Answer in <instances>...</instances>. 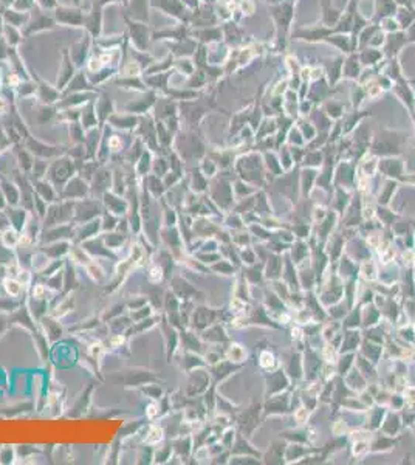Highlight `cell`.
Segmentation results:
<instances>
[{"instance_id":"3","label":"cell","mask_w":415,"mask_h":465,"mask_svg":"<svg viewBox=\"0 0 415 465\" xmlns=\"http://www.w3.org/2000/svg\"><path fill=\"white\" fill-rule=\"evenodd\" d=\"M104 211L102 202L95 197H87L82 200L75 202V215H73V224L79 225L88 221H93L96 217H101Z\"/></svg>"},{"instance_id":"8","label":"cell","mask_w":415,"mask_h":465,"mask_svg":"<svg viewBox=\"0 0 415 465\" xmlns=\"http://www.w3.org/2000/svg\"><path fill=\"white\" fill-rule=\"evenodd\" d=\"M101 202H102V206L106 211L118 215V217H123V215H127V211H129V200L124 199V196H120L113 191H107L102 197H101Z\"/></svg>"},{"instance_id":"51","label":"cell","mask_w":415,"mask_h":465,"mask_svg":"<svg viewBox=\"0 0 415 465\" xmlns=\"http://www.w3.org/2000/svg\"><path fill=\"white\" fill-rule=\"evenodd\" d=\"M17 281L23 286V287H28L29 284H31V279H33V274H31V271H29L28 268H25V267H22L20 268V271H19V274H17Z\"/></svg>"},{"instance_id":"48","label":"cell","mask_w":415,"mask_h":465,"mask_svg":"<svg viewBox=\"0 0 415 465\" xmlns=\"http://www.w3.org/2000/svg\"><path fill=\"white\" fill-rule=\"evenodd\" d=\"M167 172V163L164 159H154L152 162V174L158 175V177H164V174Z\"/></svg>"},{"instance_id":"52","label":"cell","mask_w":415,"mask_h":465,"mask_svg":"<svg viewBox=\"0 0 415 465\" xmlns=\"http://www.w3.org/2000/svg\"><path fill=\"white\" fill-rule=\"evenodd\" d=\"M107 146H109V149L110 150H113V152H118L121 149V138H118L116 135H113V137H110L109 138V143H107Z\"/></svg>"},{"instance_id":"25","label":"cell","mask_w":415,"mask_h":465,"mask_svg":"<svg viewBox=\"0 0 415 465\" xmlns=\"http://www.w3.org/2000/svg\"><path fill=\"white\" fill-rule=\"evenodd\" d=\"M78 286V277L73 268V262L67 258L65 265H64V295L72 293Z\"/></svg>"},{"instance_id":"31","label":"cell","mask_w":415,"mask_h":465,"mask_svg":"<svg viewBox=\"0 0 415 465\" xmlns=\"http://www.w3.org/2000/svg\"><path fill=\"white\" fill-rule=\"evenodd\" d=\"M50 261H51V259H50V258L41 250V248H39L38 252H33V255H31V262H29V267H31L36 273H41V271L50 264Z\"/></svg>"},{"instance_id":"27","label":"cell","mask_w":415,"mask_h":465,"mask_svg":"<svg viewBox=\"0 0 415 465\" xmlns=\"http://www.w3.org/2000/svg\"><path fill=\"white\" fill-rule=\"evenodd\" d=\"M2 286H4V290H5L7 296L16 298V299H19V298L23 295L25 289H26V287H23V286L17 281L16 277H7L5 281H2Z\"/></svg>"},{"instance_id":"32","label":"cell","mask_w":415,"mask_h":465,"mask_svg":"<svg viewBox=\"0 0 415 465\" xmlns=\"http://www.w3.org/2000/svg\"><path fill=\"white\" fill-rule=\"evenodd\" d=\"M118 222H120V217L109 212V211H102L101 214V230L102 233H109V231H115L118 227Z\"/></svg>"},{"instance_id":"33","label":"cell","mask_w":415,"mask_h":465,"mask_svg":"<svg viewBox=\"0 0 415 465\" xmlns=\"http://www.w3.org/2000/svg\"><path fill=\"white\" fill-rule=\"evenodd\" d=\"M154 315H155V308H154L151 304H146L144 307H140V308H136V310H132V312H129V317L132 318L133 323L143 321V320L151 318V317H154Z\"/></svg>"},{"instance_id":"18","label":"cell","mask_w":415,"mask_h":465,"mask_svg":"<svg viewBox=\"0 0 415 465\" xmlns=\"http://www.w3.org/2000/svg\"><path fill=\"white\" fill-rule=\"evenodd\" d=\"M102 239H104V243L110 248L112 252H118L120 248L124 246V243L127 242V234L126 233H121V231H109V233H101Z\"/></svg>"},{"instance_id":"38","label":"cell","mask_w":415,"mask_h":465,"mask_svg":"<svg viewBox=\"0 0 415 465\" xmlns=\"http://www.w3.org/2000/svg\"><path fill=\"white\" fill-rule=\"evenodd\" d=\"M48 206H50V203H47L42 197H39L34 193V197H33V211L31 212H34V215L38 217V219H41V221L44 219L45 214H47Z\"/></svg>"},{"instance_id":"26","label":"cell","mask_w":415,"mask_h":465,"mask_svg":"<svg viewBox=\"0 0 415 465\" xmlns=\"http://www.w3.org/2000/svg\"><path fill=\"white\" fill-rule=\"evenodd\" d=\"M158 321H160V318H158L157 315H154V317L146 318V320H143V321L132 323V326H130V327L127 329V332H126V336L129 338V336H132V335L143 333V332H146V330H149V329H152Z\"/></svg>"},{"instance_id":"22","label":"cell","mask_w":415,"mask_h":465,"mask_svg":"<svg viewBox=\"0 0 415 465\" xmlns=\"http://www.w3.org/2000/svg\"><path fill=\"white\" fill-rule=\"evenodd\" d=\"M152 162H154V159H152V153H151V150H144L143 153H141V157L138 159V162L135 163V172H136V175L138 177H146V175H149L151 172H152Z\"/></svg>"},{"instance_id":"42","label":"cell","mask_w":415,"mask_h":465,"mask_svg":"<svg viewBox=\"0 0 415 465\" xmlns=\"http://www.w3.org/2000/svg\"><path fill=\"white\" fill-rule=\"evenodd\" d=\"M127 307H126V302H121V304H115L110 310H107V312L102 315V321L104 323H107V321H110V320H113V318H116V317H120V315H123L124 314V310H126Z\"/></svg>"},{"instance_id":"49","label":"cell","mask_w":415,"mask_h":465,"mask_svg":"<svg viewBox=\"0 0 415 465\" xmlns=\"http://www.w3.org/2000/svg\"><path fill=\"white\" fill-rule=\"evenodd\" d=\"M70 135H72V140H73L76 144H82V143L85 141V137H84V128H82V126H78L76 122H73V124H72Z\"/></svg>"},{"instance_id":"41","label":"cell","mask_w":415,"mask_h":465,"mask_svg":"<svg viewBox=\"0 0 415 465\" xmlns=\"http://www.w3.org/2000/svg\"><path fill=\"white\" fill-rule=\"evenodd\" d=\"M146 304H149V298L144 296V295L130 296V298L126 301V307H127L129 312H132V310H136V308H140V307H144Z\"/></svg>"},{"instance_id":"37","label":"cell","mask_w":415,"mask_h":465,"mask_svg":"<svg viewBox=\"0 0 415 465\" xmlns=\"http://www.w3.org/2000/svg\"><path fill=\"white\" fill-rule=\"evenodd\" d=\"M16 459H17L16 447H11V445L0 447V463H2V465H11V463L16 462Z\"/></svg>"},{"instance_id":"12","label":"cell","mask_w":415,"mask_h":465,"mask_svg":"<svg viewBox=\"0 0 415 465\" xmlns=\"http://www.w3.org/2000/svg\"><path fill=\"white\" fill-rule=\"evenodd\" d=\"M72 245H73L72 240H56V242L44 243L39 248L50 259H65L68 258Z\"/></svg>"},{"instance_id":"16","label":"cell","mask_w":415,"mask_h":465,"mask_svg":"<svg viewBox=\"0 0 415 465\" xmlns=\"http://www.w3.org/2000/svg\"><path fill=\"white\" fill-rule=\"evenodd\" d=\"M0 191L4 193L8 206H19L22 196H20V188L17 183H13L10 180H2L0 181Z\"/></svg>"},{"instance_id":"46","label":"cell","mask_w":415,"mask_h":465,"mask_svg":"<svg viewBox=\"0 0 415 465\" xmlns=\"http://www.w3.org/2000/svg\"><path fill=\"white\" fill-rule=\"evenodd\" d=\"M96 126V115L92 112V109H88L82 113V128L84 129H93Z\"/></svg>"},{"instance_id":"24","label":"cell","mask_w":415,"mask_h":465,"mask_svg":"<svg viewBox=\"0 0 415 465\" xmlns=\"http://www.w3.org/2000/svg\"><path fill=\"white\" fill-rule=\"evenodd\" d=\"M160 234H161V240L172 252L177 250V246L182 243L180 234H179V231H177L175 227H164L163 230H160Z\"/></svg>"},{"instance_id":"1","label":"cell","mask_w":415,"mask_h":465,"mask_svg":"<svg viewBox=\"0 0 415 465\" xmlns=\"http://www.w3.org/2000/svg\"><path fill=\"white\" fill-rule=\"evenodd\" d=\"M76 174H78L76 163L68 157H62V159H57L56 162H53L48 166L45 178L59 191V194H61L62 188L67 184V181L70 178H73Z\"/></svg>"},{"instance_id":"5","label":"cell","mask_w":415,"mask_h":465,"mask_svg":"<svg viewBox=\"0 0 415 465\" xmlns=\"http://www.w3.org/2000/svg\"><path fill=\"white\" fill-rule=\"evenodd\" d=\"M112 181H113V174L107 168H98L95 175L90 180V197L99 199L112 190Z\"/></svg>"},{"instance_id":"15","label":"cell","mask_w":415,"mask_h":465,"mask_svg":"<svg viewBox=\"0 0 415 465\" xmlns=\"http://www.w3.org/2000/svg\"><path fill=\"white\" fill-rule=\"evenodd\" d=\"M141 184L147 190V193H149V194H151L154 199H157V200L163 199V196H164V193H166V188H164V184H163L161 177H158V175H155V174H149V175L143 177Z\"/></svg>"},{"instance_id":"53","label":"cell","mask_w":415,"mask_h":465,"mask_svg":"<svg viewBox=\"0 0 415 465\" xmlns=\"http://www.w3.org/2000/svg\"><path fill=\"white\" fill-rule=\"evenodd\" d=\"M8 277V267L7 264H0V281H5Z\"/></svg>"},{"instance_id":"54","label":"cell","mask_w":415,"mask_h":465,"mask_svg":"<svg viewBox=\"0 0 415 465\" xmlns=\"http://www.w3.org/2000/svg\"><path fill=\"white\" fill-rule=\"evenodd\" d=\"M8 206V203H7V199H5V196H4V193L0 191V211H4L5 208Z\"/></svg>"},{"instance_id":"13","label":"cell","mask_w":415,"mask_h":465,"mask_svg":"<svg viewBox=\"0 0 415 465\" xmlns=\"http://www.w3.org/2000/svg\"><path fill=\"white\" fill-rule=\"evenodd\" d=\"M33 190L34 193L42 197L47 203H54L57 202L59 199V191L54 188V186L47 180V178H39V180H34L33 181Z\"/></svg>"},{"instance_id":"50","label":"cell","mask_w":415,"mask_h":465,"mask_svg":"<svg viewBox=\"0 0 415 465\" xmlns=\"http://www.w3.org/2000/svg\"><path fill=\"white\" fill-rule=\"evenodd\" d=\"M98 321L96 318H92V320H87V321H82L81 324H78L73 330L78 332V333H84V332H88V330H93L96 326H98Z\"/></svg>"},{"instance_id":"17","label":"cell","mask_w":415,"mask_h":465,"mask_svg":"<svg viewBox=\"0 0 415 465\" xmlns=\"http://www.w3.org/2000/svg\"><path fill=\"white\" fill-rule=\"evenodd\" d=\"M73 308H75V295H73V292L72 293H65V298H62L61 301H59L54 307H53V310H51V314L50 315H53V317H56V318H64V317H67L68 314H72L73 312Z\"/></svg>"},{"instance_id":"40","label":"cell","mask_w":415,"mask_h":465,"mask_svg":"<svg viewBox=\"0 0 415 465\" xmlns=\"http://www.w3.org/2000/svg\"><path fill=\"white\" fill-rule=\"evenodd\" d=\"M19 165H20V169L23 172H29L33 171V165H34V159L31 157V152H26V150H20L19 152Z\"/></svg>"},{"instance_id":"21","label":"cell","mask_w":415,"mask_h":465,"mask_svg":"<svg viewBox=\"0 0 415 465\" xmlns=\"http://www.w3.org/2000/svg\"><path fill=\"white\" fill-rule=\"evenodd\" d=\"M0 242L8 250H16L20 243V231H17L13 227L5 228L4 231H0Z\"/></svg>"},{"instance_id":"36","label":"cell","mask_w":415,"mask_h":465,"mask_svg":"<svg viewBox=\"0 0 415 465\" xmlns=\"http://www.w3.org/2000/svg\"><path fill=\"white\" fill-rule=\"evenodd\" d=\"M172 445H161V447H154V462L152 463H164L170 459L172 456Z\"/></svg>"},{"instance_id":"11","label":"cell","mask_w":415,"mask_h":465,"mask_svg":"<svg viewBox=\"0 0 415 465\" xmlns=\"http://www.w3.org/2000/svg\"><path fill=\"white\" fill-rule=\"evenodd\" d=\"M124 386L127 388H141L146 383L155 382V376L144 369H127L124 372Z\"/></svg>"},{"instance_id":"35","label":"cell","mask_w":415,"mask_h":465,"mask_svg":"<svg viewBox=\"0 0 415 465\" xmlns=\"http://www.w3.org/2000/svg\"><path fill=\"white\" fill-rule=\"evenodd\" d=\"M109 119H110V122L113 124L115 128H120V129H124V131H129V129L136 126V118H133V116L115 115V116H110Z\"/></svg>"},{"instance_id":"45","label":"cell","mask_w":415,"mask_h":465,"mask_svg":"<svg viewBox=\"0 0 415 465\" xmlns=\"http://www.w3.org/2000/svg\"><path fill=\"white\" fill-rule=\"evenodd\" d=\"M179 222V215H177L175 209L170 206H166L163 211V224L164 227H175Z\"/></svg>"},{"instance_id":"9","label":"cell","mask_w":415,"mask_h":465,"mask_svg":"<svg viewBox=\"0 0 415 465\" xmlns=\"http://www.w3.org/2000/svg\"><path fill=\"white\" fill-rule=\"evenodd\" d=\"M39 327L50 343H56V341H59L65 335V329L62 327L61 321L53 315H44L39 320Z\"/></svg>"},{"instance_id":"30","label":"cell","mask_w":415,"mask_h":465,"mask_svg":"<svg viewBox=\"0 0 415 465\" xmlns=\"http://www.w3.org/2000/svg\"><path fill=\"white\" fill-rule=\"evenodd\" d=\"M85 270H87V273H88V276H90L95 283H104L106 279H107V274H106V271H104V268L101 267V264L96 261V259H93L90 264H88L87 267H84Z\"/></svg>"},{"instance_id":"4","label":"cell","mask_w":415,"mask_h":465,"mask_svg":"<svg viewBox=\"0 0 415 465\" xmlns=\"http://www.w3.org/2000/svg\"><path fill=\"white\" fill-rule=\"evenodd\" d=\"M59 197L64 200H73V202L90 197V183L79 175H75L73 178H70L67 181V184L62 188Z\"/></svg>"},{"instance_id":"7","label":"cell","mask_w":415,"mask_h":465,"mask_svg":"<svg viewBox=\"0 0 415 465\" xmlns=\"http://www.w3.org/2000/svg\"><path fill=\"white\" fill-rule=\"evenodd\" d=\"M75 236V224H62L57 227L51 228H42L41 237H39V245L56 242V240H72L73 242Z\"/></svg>"},{"instance_id":"44","label":"cell","mask_w":415,"mask_h":465,"mask_svg":"<svg viewBox=\"0 0 415 465\" xmlns=\"http://www.w3.org/2000/svg\"><path fill=\"white\" fill-rule=\"evenodd\" d=\"M51 290L44 284V283H38V284H34V287L31 289V296L29 298H34V299H47V301H50V298H48V293H50Z\"/></svg>"},{"instance_id":"23","label":"cell","mask_w":415,"mask_h":465,"mask_svg":"<svg viewBox=\"0 0 415 465\" xmlns=\"http://www.w3.org/2000/svg\"><path fill=\"white\" fill-rule=\"evenodd\" d=\"M163 439H164V429L160 425H149L146 429L143 444L155 447V445H160L163 442Z\"/></svg>"},{"instance_id":"19","label":"cell","mask_w":415,"mask_h":465,"mask_svg":"<svg viewBox=\"0 0 415 465\" xmlns=\"http://www.w3.org/2000/svg\"><path fill=\"white\" fill-rule=\"evenodd\" d=\"M132 318L129 317V314L127 315H120V317H116V318H113V320H110V321H107V330H110V333L112 335H120V333H124L126 335V332H127V329L132 326Z\"/></svg>"},{"instance_id":"34","label":"cell","mask_w":415,"mask_h":465,"mask_svg":"<svg viewBox=\"0 0 415 465\" xmlns=\"http://www.w3.org/2000/svg\"><path fill=\"white\" fill-rule=\"evenodd\" d=\"M164 276H166V273H164L163 267L157 262L151 264L149 268H147V281L151 284H160L164 279Z\"/></svg>"},{"instance_id":"39","label":"cell","mask_w":415,"mask_h":465,"mask_svg":"<svg viewBox=\"0 0 415 465\" xmlns=\"http://www.w3.org/2000/svg\"><path fill=\"white\" fill-rule=\"evenodd\" d=\"M65 261H67V258L65 259H51L50 261V264L39 273V276H42V277H48V276H51V274H54L56 271H59V270H62L64 268V265H65Z\"/></svg>"},{"instance_id":"6","label":"cell","mask_w":415,"mask_h":465,"mask_svg":"<svg viewBox=\"0 0 415 465\" xmlns=\"http://www.w3.org/2000/svg\"><path fill=\"white\" fill-rule=\"evenodd\" d=\"M84 250L90 255L93 259H110V261H118V255L115 252H112L110 248L104 243V239L102 236H96V237H92L85 242L81 243Z\"/></svg>"},{"instance_id":"14","label":"cell","mask_w":415,"mask_h":465,"mask_svg":"<svg viewBox=\"0 0 415 465\" xmlns=\"http://www.w3.org/2000/svg\"><path fill=\"white\" fill-rule=\"evenodd\" d=\"M5 212L8 214V217H10V222H11V227L13 228H16L17 231H23V228H25V225H26V222H28V219H29V212L26 208H23V206H7L5 208Z\"/></svg>"},{"instance_id":"20","label":"cell","mask_w":415,"mask_h":465,"mask_svg":"<svg viewBox=\"0 0 415 465\" xmlns=\"http://www.w3.org/2000/svg\"><path fill=\"white\" fill-rule=\"evenodd\" d=\"M68 259H70L73 264H78V265H81V267H87L88 264H90V262L93 261V258L84 250L82 245H81V243H75V242H73V245H72V248H70Z\"/></svg>"},{"instance_id":"2","label":"cell","mask_w":415,"mask_h":465,"mask_svg":"<svg viewBox=\"0 0 415 465\" xmlns=\"http://www.w3.org/2000/svg\"><path fill=\"white\" fill-rule=\"evenodd\" d=\"M75 215V202L59 199L54 203H50L47 214L42 219V228H51L62 224H73Z\"/></svg>"},{"instance_id":"47","label":"cell","mask_w":415,"mask_h":465,"mask_svg":"<svg viewBox=\"0 0 415 465\" xmlns=\"http://www.w3.org/2000/svg\"><path fill=\"white\" fill-rule=\"evenodd\" d=\"M146 417L149 420H155L160 417V400H152L149 405L146 407Z\"/></svg>"},{"instance_id":"29","label":"cell","mask_w":415,"mask_h":465,"mask_svg":"<svg viewBox=\"0 0 415 465\" xmlns=\"http://www.w3.org/2000/svg\"><path fill=\"white\" fill-rule=\"evenodd\" d=\"M140 391H141V394L146 395L147 398L157 400V401L161 400L163 395H164V389H163L158 383H155V382H151V383L143 385V386L140 388Z\"/></svg>"},{"instance_id":"10","label":"cell","mask_w":415,"mask_h":465,"mask_svg":"<svg viewBox=\"0 0 415 465\" xmlns=\"http://www.w3.org/2000/svg\"><path fill=\"white\" fill-rule=\"evenodd\" d=\"M102 233L101 230V217H96L93 221H88L79 225H75V236L73 242L75 243H82L92 237H96Z\"/></svg>"},{"instance_id":"43","label":"cell","mask_w":415,"mask_h":465,"mask_svg":"<svg viewBox=\"0 0 415 465\" xmlns=\"http://www.w3.org/2000/svg\"><path fill=\"white\" fill-rule=\"evenodd\" d=\"M132 35H133V38H135V42L140 45V47H144L146 45V42H147V31H146V28L144 26H141V25H133L132 23Z\"/></svg>"},{"instance_id":"28","label":"cell","mask_w":415,"mask_h":465,"mask_svg":"<svg viewBox=\"0 0 415 465\" xmlns=\"http://www.w3.org/2000/svg\"><path fill=\"white\" fill-rule=\"evenodd\" d=\"M45 279V286L53 292V293H59V292H64V268L56 271L54 274L48 276V277H44Z\"/></svg>"}]
</instances>
